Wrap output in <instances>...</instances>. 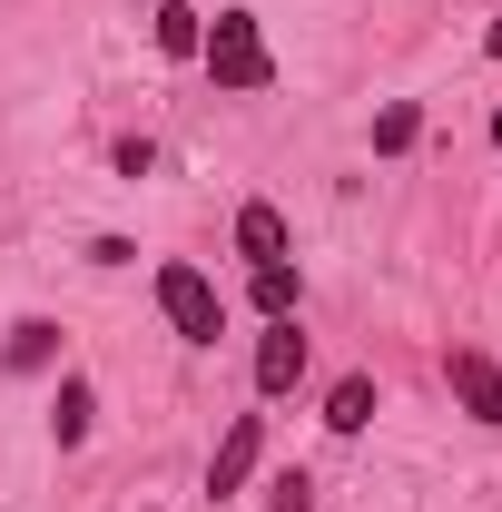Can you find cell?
<instances>
[{"instance_id":"obj_5","label":"cell","mask_w":502,"mask_h":512,"mask_svg":"<svg viewBox=\"0 0 502 512\" xmlns=\"http://www.w3.org/2000/svg\"><path fill=\"white\" fill-rule=\"evenodd\" d=\"M453 394H463V414H473V424H502V365L483 355V345H463V355H453Z\"/></svg>"},{"instance_id":"obj_1","label":"cell","mask_w":502,"mask_h":512,"mask_svg":"<svg viewBox=\"0 0 502 512\" xmlns=\"http://www.w3.org/2000/svg\"><path fill=\"white\" fill-rule=\"evenodd\" d=\"M197 69L227 89V99H256L266 79H276V60H266V30H256V10H217L207 20V50H197Z\"/></svg>"},{"instance_id":"obj_6","label":"cell","mask_w":502,"mask_h":512,"mask_svg":"<svg viewBox=\"0 0 502 512\" xmlns=\"http://www.w3.org/2000/svg\"><path fill=\"white\" fill-rule=\"evenodd\" d=\"M237 256H247V266H286V256H296L286 217H276L266 197H247V207H237Z\"/></svg>"},{"instance_id":"obj_8","label":"cell","mask_w":502,"mask_h":512,"mask_svg":"<svg viewBox=\"0 0 502 512\" xmlns=\"http://www.w3.org/2000/svg\"><path fill=\"white\" fill-rule=\"evenodd\" d=\"M0 365H10V375H50V365H60V325H50V316H20V325H10V345H0Z\"/></svg>"},{"instance_id":"obj_12","label":"cell","mask_w":502,"mask_h":512,"mask_svg":"<svg viewBox=\"0 0 502 512\" xmlns=\"http://www.w3.org/2000/svg\"><path fill=\"white\" fill-rule=\"evenodd\" d=\"M247 296H256V316H296V266H256Z\"/></svg>"},{"instance_id":"obj_14","label":"cell","mask_w":502,"mask_h":512,"mask_svg":"<svg viewBox=\"0 0 502 512\" xmlns=\"http://www.w3.org/2000/svg\"><path fill=\"white\" fill-rule=\"evenodd\" d=\"M483 60H502V20H493V30H483Z\"/></svg>"},{"instance_id":"obj_3","label":"cell","mask_w":502,"mask_h":512,"mask_svg":"<svg viewBox=\"0 0 502 512\" xmlns=\"http://www.w3.org/2000/svg\"><path fill=\"white\" fill-rule=\"evenodd\" d=\"M296 384H306V325L266 316V335H256V394H296Z\"/></svg>"},{"instance_id":"obj_4","label":"cell","mask_w":502,"mask_h":512,"mask_svg":"<svg viewBox=\"0 0 502 512\" xmlns=\"http://www.w3.org/2000/svg\"><path fill=\"white\" fill-rule=\"evenodd\" d=\"M266 463V414H237L227 424V444H217V463H207V493L227 503V493H247V473Z\"/></svg>"},{"instance_id":"obj_11","label":"cell","mask_w":502,"mask_h":512,"mask_svg":"<svg viewBox=\"0 0 502 512\" xmlns=\"http://www.w3.org/2000/svg\"><path fill=\"white\" fill-rule=\"evenodd\" d=\"M414 138H424V109H414V99H384L375 109V158H404Z\"/></svg>"},{"instance_id":"obj_13","label":"cell","mask_w":502,"mask_h":512,"mask_svg":"<svg viewBox=\"0 0 502 512\" xmlns=\"http://www.w3.org/2000/svg\"><path fill=\"white\" fill-rule=\"evenodd\" d=\"M266 512H315V483L306 473H276V483H266Z\"/></svg>"},{"instance_id":"obj_15","label":"cell","mask_w":502,"mask_h":512,"mask_svg":"<svg viewBox=\"0 0 502 512\" xmlns=\"http://www.w3.org/2000/svg\"><path fill=\"white\" fill-rule=\"evenodd\" d=\"M493 148H502V109H493Z\"/></svg>"},{"instance_id":"obj_10","label":"cell","mask_w":502,"mask_h":512,"mask_svg":"<svg viewBox=\"0 0 502 512\" xmlns=\"http://www.w3.org/2000/svg\"><path fill=\"white\" fill-rule=\"evenodd\" d=\"M375 375H335V394H325V424H335V434H365V424H375Z\"/></svg>"},{"instance_id":"obj_2","label":"cell","mask_w":502,"mask_h":512,"mask_svg":"<svg viewBox=\"0 0 502 512\" xmlns=\"http://www.w3.org/2000/svg\"><path fill=\"white\" fill-rule=\"evenodd\" d=\"M158 316L178 325L188 345H217V325H227V296H217V276H207V266L168 256V266H158Z\"/></svg>"},{"instance_id":"obj_7","label":"cell","mask_w":502,"mask_h":512,"mask_svg":"<svg viewBox=\"0 0 502 512\" xmlns=\"http://www.w3.org/2000/svg\"><path fill=\"white\" fill-rule=\"evenodd\" d=\"M89 424H99V394H89V375H60V394H50V444L79 453V444H89Z\"/></svg>"},{"instance_id":"obj_9","label":"cell","mask_w":502,"mask_h":512,"mask_svg":"<svg viewBox=\"0 0 502 512\" xmlns=\"http://www.w3.org/2000/svg\"><path fill=\"white\" fill-rule=\"evenodd\" d=\"M148 40H158L168 60H197V50H207V10H188V0H158V10H148Z\"/></svg>"}]
</instances>
